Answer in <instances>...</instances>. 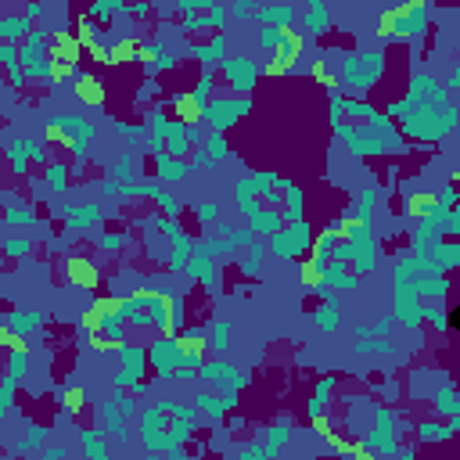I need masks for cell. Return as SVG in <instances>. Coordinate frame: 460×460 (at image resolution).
Instances as JSON below:
<instances>
[{
  "label": "cell",
  "mask_w": 460,
  "mask_h": 460,
  "mask_svg": "<svg viewBox=\"0 0 460 460\" xmlns=\"http://www.w3.org/2000/svg\"><path fill=\"white\" fill-rule=\"evenodd\" d=\"M65 277H68V284L87 288V291L101 288V270H97V262L87 259V255H68L65 259Z\"/></svg>",
  "instance_id": "1"
},
{
  "label": "cell",
  "mask_w": 460,
  "mask_h": 460,
  "mask_svg": "<svg viewBox=\"0 0 460 460\" xmlns=\"http://www.w3.org/2000/svg\"><path fill=\"white\" fill-rule=\"evenodd\" d=\"M305 47V36L295 29H281V44H277V61L284 65V72H291L298 65V54Z\"/></svg>",
  "instance_id": "2"
},
{
  "label": "cell",
  "mask_w": 460,
  "mask_h": 460,
  "mask_svg": "<svg viewBox=\"0 0 460 460\" xmlns=\"http://www.w3.org/2000/svg\"><path fill=\"white\" fill-rule=\"evenodd\" d=\"M75 101H83L87 108H101L104 104V83L97 75H75Z\"/></svg>",
  "instance_id": "3"
},
{
  "label": "cell",
  "mask_w": 460,
  "mask_h": 460,
  "mask_svg": "<svg viewBox=\"0 0 460 460\" xmlns=\"http://www.w3.org/2000/svg\"><path fill=\"white\" fill-rule=\"evenodd\" d=\"M80 51H83V44L75 40L72 32H58L54 36V58H61V61H80Z\"/></svg>",
  "instance_id": "4"
},
{
  "label": "cell",
  "mask_w": 460,
  "mask_h": 460,
  "mask_svg": "<svg viewBox=\"0 0 460 460\" xmlns=\"http://www.w3.org/2000/svg\"><path fill=\"white\" fill-rule=\"evenodd\" d=\"M173 353H176L180 360H198V356L205 353V338H202V334H183V338L173 341Z\"/></svg>",
  "instance_id": "5"
},
{
  "label": "cell",
  "mask_w": 460,
  "mask_h": 460,
  "mask_svg": "<svg viewBox=\"0 0 460 460\" xmlns=\"http://www.w3.org/2000/svg\"><path fill=\"white\" fill-rule=\"evenodd\" d=\"M298 281L305 284V288H320L324 284V259H302L298 262Z\"/></svg>",
  "instance_id": "6"
},
{
  "label": "cell",
  "mask_w": 460,
  "mask_h": 460,
  "mask_svg": "<svg viewBox=\"0 0 460 460\" xmlns=\"http://www.w3.org/2000/svg\"><path fill=\"white\" fill-rule=\"evenodd\" d=\"M137 51H140V40L126 36V40H119V44H111V47H108V65H126V61L137 58Z\"/></svg>",
  "instance_id": "7"
},
{
  "label": "cell",
  "mask_w": 460,
  "mask_h": 460,
  "mask_svg": "<svg viewBox=\"0 0 460 460\" xmlns=\"http://www.w3.org/2000/svg\"><path fill=\"white\" fill-rule=\"evenodd\" d=\"M435 209H439V198H435V195H413L410 205H406V212H410L413 219H432Z\"/></svg>",
  "instance_id": "8"
},
{
  "label": "cell",
  "mask_w": 460,
  "mask_h": 460,
  "mask_svg": "<svg viewBox=\"0 0 460 460\" xmlns=\"http://www.w3.org/2000/svg\"><path fill=\"white\" fill-rule=\"evenodd\" d=\"M176 115H180V123H187V126L198 123V119H202V101L190 97V94H187V97H176Z\"/></svg>",
  "instance_id": "9"
},
{
  "label": "cell",
  "mask_w": 460,
  "mask_h": 460,
  "mask_svg": "<svg viewBox=\"0 0 460 460\" xmlns=\"http://www.w3.org/2000/svg\"><path fill=\"white\" fill-rule=\"evenodd\" d=\"M396 32H403V25H399V15H396V8H389L385 15H381V22H377V36H381V40H392Z\"/></svg>",
  "instance_id": "10"
},
{
  "label": "cell",
  "mask_w": 460,
  "mask_h": 460,
  "mask_svg": "<svg viewBox=\"0 0 460 460\" xmlns=\"http://www.w3.org/2000/svg\"><path fill=\"white\" fill-rule=\"evenodd\" d=\"M47 75H51V80L54 83H65V80H75V65L72 61H51V68H47Z\"/></svg>",
  "instance_id": "11"
},
{
  "label": "cell",
  "mask_w": 460,
  "mask_h": 460,
  "mask_svg": "<svg viewBox=\"0 0 460 460\" xmlns=\"http://www.w3.org/2000/svg\"><path fill=\"white\" fill-rule=\"evenodd\" d=\"M83 399H87V392H83L80 385L65 389V396H61V403H65V410H68V413H80V410H83Z\"/></svg>",
  "instance_id": "12"
},
{
  "label": "cell",
  "mask_w": 460,
  "mask_h": 460,
  "mask_svg": "<svg viewBox=\"0 0 460 460\" xmlns=\"http://www.w3.org/2000/svg\"><path fill=\"white\" fill-rule=\"evenodd\" d=\"M0 349H15V353H25V341H22V334H15L11 327H0Z\"/></svg>",
  "instance_id": "13"
},
{
  "label": "cell",
  "mask_w": 460,
  "mask_h": 460,
  "mask_svg": "<svg viewBox=\"0 0 460 460\" xmlns=\"http://www.w3.org/2000/svg\"><path fill=\"white\" fill-rule=\"evenodd\" d=\"M313 432H317L320 439L334 432V428H331V420H327V413H317V410H313Z\"/></svg>",
  "instance_id": "14"
},
{
  "label": "cell",
  "mask_w": 460,
  "mask_h": 460,
  "mask_svg": "<svg viewBox=\"0 0 460 460\" xmlns=\"http://www.w3.org/2000/svg\"><path fill=\"white\" fill-rule=\"evenodd\" d=\"M324 442H327V446H331L334 453H349V446H353L349 439H341L338 432H331V435H324Z\"/></svg>",
  "instance_id": "15"
},
{
  "label": "cell",
  "mask_w": 460,
  "mask_h": 460,
  "mask_svg": "<svg viewBox=\"0 0 460 460\" xmlns=\"http://www.w3.org/2000/svg\"><path fill=\"white\" fill-rule=\"evenodd\" d=\"M75 40H80L83 47H90L97 36H94V25H87V22H80V32H75Z\"/></svg>",
  "instance_id": "16"
},
{
  "label": "cell",
  "mask_w": 460,
  "mask_h": 460,
  "mask_svg": "<svg viewBox=\"0 0 460 460\" xmlns=\"http://www.w3.org/2000/svg\"><path fill=\"white\" fill-rule=\"evenodd\" d=\"M310 72H313V75H317V80L324 83V80H327V65H324V58H317V61H310Z\"/></svg>",
  "instance_id": "17"
},
{
  "label": "cell",
  "mask_w": 460,
  "mask_h": 460,
  "mask_svg": "<svg viewBox=\"0 0 460 460\" xmlns=\"http://www.w3.org/2000/svg\"><path fill=\"white\" fill-rule=\"evenodd\" d=\"M90 54H94V58H97V61H104V65H108V47H101V44H97V40H94V44H90Z\"/></svg>",
  "instance_id": "18"
},
{
  "label": "cell",
  "mask_w": 460,
  "mask_h": 460,
  "mask_svg": "<svg viewBox=\"0 0 460 460\" xmlns=\"http://www.w3.org/2000/svg\"><path fill=\"white\" fill-rule=\"evenodd\" d=\"M262 72H266V75H281V72H284V65H281V61H266V65H262Z\"/></svg>",
  "instance_id": "19"
}]
</instances>
